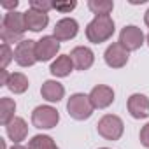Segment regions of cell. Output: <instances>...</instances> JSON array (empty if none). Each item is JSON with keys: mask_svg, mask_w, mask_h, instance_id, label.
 Listing matches in <instances>:
<instances>
[{"mask_svg": "<svg viewBox=\"0 0 149 149\" xmlns=\"http://www.w3.org/2000/svg\"><path fill=\"white\" fill-rule=\"evenodd\" d=\"M128 56H130V51H126L119 42L109 44L104 53V60L111 68H123L128 63Z\"/></svg>", "mask_w": 149, "mask_h": 149, "instance_id": "cell-9", "label": "cell"}, {"mask_svg": "<svg viewBox=\"0 0 149 149\" xmlns=\"http://www.w3.org/2000/svg\"><path fill=\"white\" fill-rule=\"evenodd\" d=\"M93 111H95V107L91 105L90 97L84 95V93H74L67 100V112H68L70 118H74L76 121L90 119Z\"/></svg>", "mask_w": 149, "mask_h": 149, "instance_id": "cell-3", "label": "cell"}, {"mask_svg": "<svg viewBox=\"0 0 149 149\" xmlns=\"http://www.w3.org/2000/svg\"><path fill=\"white\" fill-rule=\"evenodd\" d=\"M60 114L53 105H39L32 112V125L39 130H51L58 125Z\"/></svg>", "mask_w": 149, "mask_h": 149, "instance_id": "cell-5", "label": "cell"}, {"mask_svg": "<svg viewBox=\"0 0 149 149\" xmlns=\"http://www.w3.org/2000/svg\"><path fill=\"white\" fill-rule=\"evenodd\" d=\"M88 9L95 16H111L114 2L112 0H88Z\"/></svg>", "mask_w": 149, "mask_h": 149, "instance_id": "cell-20", "label": "cell"}, {"mask_svg": "<svg viewBox=\"0 0 149 149\" xmlns=\"http://www.w3.org/2000/svg\"><path fill=\"white\" fill-rule=\"evenodd\" d=\"M128 112L133 119H146L149 118V98L142 93H133L128 98Z\"/></svg>", "mask_w": 149, "mask_h": 149, "instance_id": "cell-12", "label": "cell"}, {"mask_svg": "<svg viewBox=\"0 0 149 149\" xmlns=\"http://www.w3.org/2000/svg\"><path fill=\"white\" fill-rule=\"evenodd\" d=\"M26 32V21H25V13H7L2 19V26H0V39L6 44H19L23 39V33Z\"/></svg>", "mask_w": 149, "mask_h": 149, "instance_id": "cell-1", "label": "cell"}, {"mask_svg": "<svg viewBox=\"0 0 149 149\" xmlns=\"http://www.w3.org/2000/svg\"><path fill=\"white\" fill-rule=\"evenodd\" d=\"M28 86H30L28 77L25 76V74H21V72H13L11 76H9L7 84H6V88H7L11 93H14V95L25 93V91L28 90Z\"/></svg>", "mask_w": 149, "mask_h": 149, "instance_id": "cell-18", "label": "cell"}, {"mask_svg": "<svg viewBox=\"0 0 149 149\" xmlns=\"http://www.w3.org/2000/svg\"><path fill=\"white\" fill-rule=\"evenodd\" d=\"M14 60V51L11 49V44L2 42L0 47V61H2V70H7V65Z\"/></svg>", "mask_w": 149, "mask_h": 149, "instance_id": "cell-22", "label": "cell"}, {"mask_svg": "<svg viewBox=\"0 0 149 149\" xmlns=\"http://www.w3.org/2000/svg\"><path fill=\"white\" fill-rule=\"evenodd\" d=\"M28 147H30V149H60V147L54 144L53 137L42 135V133L33 135L32 140H28Z\"/></svg>", "mask_w": 149, "mask_h": 149, "instance_id": "cell-21", "label": "cell"}, {"mask_svg": "<svg viewBox=\"0 0 149 149\" xmlns=\"http://www.w3.org/2000/svg\"><path fill=\"white\" fill-rule=\"evenodd\" d=\"M146 42H147V46H149V33H147V37H146Z\"/></svg>", "mask_w": 149, "mask_h": 149, "instance_id": "cell-29", "label": "cell"}, {"mask_svg": "<svg viewBox=\"0 0 149 149\" xmlns=\"http://www.w3.org/2000/svg\"><path fill=\"white\" fill-rule=\"evenodd\" d=\"M30 9L39 11V13H49L51 9H54V2L53 0H30Z\"/></svg>", "mask_w": 149, "mask_h": 149, "instance_id": "cell-23", "label": "cell"}, {"mask_svg": "<svg viewBox=\"0 0 149 149\" xmlns=\"http://www.w3.org/2000/svg\"><path fill=\"white\" fill-rule=\"evenodd\" d=\"M72 70H74V63H72L70 54H60V56H56V60L49 67V72L53 74L54 77H67V76H70Z\"/></svg>", "mask_w": 149, "mask_h": 149, "instance_id": "cell-17", "label": "cell"}, {"mask_svg": "<svg viewBox=\"0 0 149 149\" xmlns=\"http://www.w3.org/2000/svg\"><path fill=\"white\" fill-rule=\"evenodd\" d=\"M116 25L111 16H95L86 25V39L93 44H102L114 35Z\"/></svg>", "mask_w": 149, "mask_h": 149, "instance_id": "cell-2", "label": "cell"}, {"mask_svg": "<svg viewBox=\"0 0 149 149\" xmlns=\"http://www.w3.org/2000/svg\"><path fill=\"white\" fill-rule=\"evenodd\" d=\"M6 133L14 144H21L28 135V125H26V121L23 118H14L6 126Z\"/></svg>", "mask_w": 149, "mask_h": 149, "instance_id": "cell-15", "label": "cell"}, {"mask_svg": "<svg viewBox=\"0 0 149 149\" xmlns=\"http://www.w3.org/2000/svg\"><path fill=\"white\" fill-rule=\"evenodd\" d=\"M0 6H2V9H7L9 13H13V11H16V7L19 6V2H18V0H9V2H2Z\"/></svg>", "mask_w": 149, "mask_h": 149, "instance_id": "cell-26", "label": "cell"}, {"mask_svg": "<svg viewBox=\"0 0 149 149\" xmlns=\"http://www.w3.org/2000/svg\"><path fill=\"white\" fill-rule=\"evenodd\" d=\"M16 102L9 97H2L0 98V123H2L4 126H7L16 116Z\"/></svg>", "mask_w": 149, "mask_h": 149, "instance_id": "cell-19", "label": "cell"}, {"mask_svg": "<svg viewBox=\"0 0 149 149\" xmlns=\"http://www.w3.org/2000/svg\"><path fill=\"white\" fill-rule=\"evenodd\" d=\"M139 139H140V144H142L144 147H147V149H149V123H146V125L140 128Z\"/></svg>", "mask_w": 149, "mask_h": 149, "instance_id": "cell-25", "label": "cell"}, {"mask_svg": "<svg viewBox=\"0 0 149 149\" xmlns=\"http://www.w3.org/2000/svg\"><path fill=\"white\" fill-rule=\"evenodd\" d=\"M11 149H30V147L28 146H21V144H13Z\"/></svg>", "mask_w": 149, "mask_h": 149, "instance_id": "cell-27", "label": "cell"}, {"mask_svg": "<svg viewBox=\"0 0 149 149\" xmlns=\"http://www.w3.org/2000/svg\"><path fill=\"white\" fill-rule=\"evenodd\" d=\"M90 102L95 109H107L114 102V90L107 84H97L90 91Z\"/></svg>", "mask_w": 149, "mask_h": 149, "instance_id": "cell-10", "label": "cell"}, {"mask_svg": "<svg viewBox=\"0 0 149 149\" xmlns=\"http://www.w3.org/2000/svg\"><path fill=\"white\" fill-rule=\"evenodd\" d=\"M144 23L149 26V9H147V11H146V14H144Z\"/></svg>", "mask_w": 149, "mask_h": 149, "instance_id": "cell-28", "label": "cell"}, {"mask_svg": "<svg viewBox=\"0 0 149 149\" xmlns=\"http://www.w3.org/2000/svg\"><path fill=\"white\" fill-rule=\"evenodd\" d=\"M25 21H26V30L30 32H40L49 25V16L46 13H39L33 9H28L25 13Z\"/></svg>", "mask_w": 149, "mask_h": 149, "instance_id": "cell-16", "label": "cell"}, {"mask_svg": "<svg viewBox=\"0 0 149 149\" xmlns=\"http://www.w3.org/2000/svg\"><path fill=\"white\" fill-rule=\"evenodd\" d=\"M97 130L98 135L104 137L105 140H119L125 132V123L116 114H105L97 123Z\"/></svg>", "mask_w": 149, "mask_h": 149, "instance_id": "cell-4", "label": "cell"}, {"mask_svg": "<svg viewBox=\"0 0 149 149\" xmlns=\"http://www.w3.org/2000/svg\"><path fill=\"white\" fill-rule=\"evenodd\" d=\"M76 7H77V2H76V0H67V2H54V9L60 11V13H63V14L74 11Z\"/></svg>", "mask_w": 149, "mask_h": 149, "instance_id": "cell-24", "label": "cell"}, {"mask_svg": "<svg viewBox=\"0 0 149 149\" xmlns=\"http://www.w3.org/2000/svg\"><path fill=\"white\" fill-rule=\"evenodd\" d=\"M79 32V23L74 18H63L60 21H56L54 28H53V37L60 42L65 40H72Z\"/></svg>", "mask_w": 149, "mask_h": 149, "instance_id": "cell-11", "label": "cell"}, {"mask_svg": "<svg viewBox=\"0 0 149 149\" xmlns=\"http://www.w3.org/2000/svg\"><path fill=\"white\" fill-rule=\"evenodd\" d=\"M58 51H60V40H56L53 35H44L39 40H35L37 61H49L58 54Z\"/></svg>", "mask_w": 149, "mask_h": 149, "instance_id": "cell-7", "label": "cell"}, {"mask_svg": "<svg viewBox=\"0 0 149 149\" xmlns=\"http://www.w3.org/2000/svg\"><path fill=\"white\" fill-rule=\"evenodd\" d=\"M40 95L49 104H56V102H60L65 97V88H63L61 83H58L54 79H47L40 86Z\"/></svg>", "mask_w": 149, "mask_h": 149, "instance_id": "cell-14", "label": "cell"}, {"mask_svg": "<svg viewBox=\"0 0 149 149\" xmlns=\"http://www.w3.org/2000/svg\"><path fill=\"white\" fill-rule=\"evenodd\" d=\"M98 149H111V147H98Z\"/></svg>", "mask_w": 149, "mask_h": 149, "instance_id": "cell-30", "label": "cell"}, {"mask_svg": "<svg viewBox=\"0 0 149 149\" xmlns=\"http://www.w3.org/2000/svg\"><path fill=\"white\" fill-rule=\"evenodd\" d=\"M14 61L19 67H32L37 63V56H35V40L32 39H25L19 44H16L14 47Z\"/></svg>", "mask_w": 149, "mask_h": 149, "instance_id": "cell-8", "label": "cell"}, {"mask_svg": "<svg viewBox=\"0 0 149 149\" xmlns=\"http://www.w3.org/2000/svg\"><path fill=\"white\" fill-rule=\"evenodd\" d=\"M146 37H144V32L135 26V25H126L121 32H119V44L126 49V51H137L142 47Z\"/></svg>", "mask_w": 149, "mask_h": 149, "instance_id": "cell-6", "label": "cell"}, {"mask_svg": "<svg viewBox=\"0 0 149 149\" xmlns=\"http://www.w3.org/2000/svg\"><path fill=\"white\" fill-rule=\"evenodd\" d=\"M70 58L74 63V68L77 70H88L95 61V53L88 46H77L70 51Z\"/></svg>", "mask_w": 149, "mask_h": 149, "instance_id": "cell-13", "label": "cell"}]
</instances>
